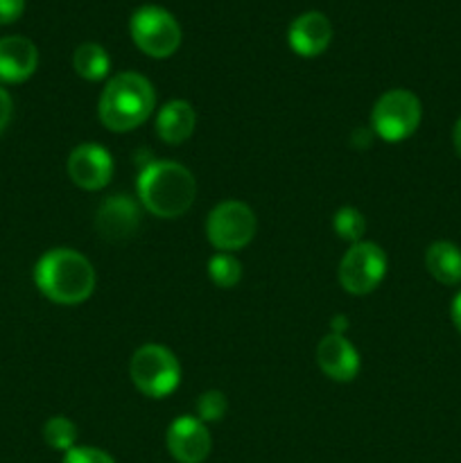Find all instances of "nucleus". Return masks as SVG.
<instances>
[{
	"label": "nucleus",
	"instance_id": "1a4fd4ad",
	"mask_svg": "<svg viewBox=\"0 0 461 463\" xmlns=\"http://www.w3.org/2000/svg\"><path fill=\"white\" fill-rule=\"evenodd\" d=\"M68 176L81 190H102L113 176V158L108 149L95 143H81L68 156Z\"/></svg>",
	"mask_w": 461,
	"mask_h": 463
},
{
	"label": "nucleus",
	"instance_id": "39448f33",
	"mask_svg": "<svg viewBox=\"0 0 461 463\" xmlns=\"http://www.w3.org/2000/svg\"><path fill=\"white\" fill-rule=\"evenodd\" d=\"M129 30L136 48L152 59L172 57L181 45L179 21L158 5H143L136 9Z\"/></svg>",
	"mask_w": 461,
	"mask_h": 463
},
{
	"label": "nucleus",
	"instance_id": "ddd939ff",
	"mask_svg": "<svg viewBox=\"0 0 461 463\" xmlns=\"http://www.w3.org/2000/svg\"><path fill=\"white\" fill-rule=\"evenodd\" d=\"M289 48L298 57H319L333 41V25L321 12H306L292 21L287 30Z\"/></svg>",
	"mask_w": 461,
	"mask_h": 463
},
{
	"label": "nucleus",
	"instance_id": "a211bd4d",
	"mask_svg": "<svg viewBox=\"0 0 461 463\" xmlns=\"http://www.w3.org/2000/svg\"><path fill=\"white\" fill-rule=\"evenodd\" d=\"M208 276L217 288L230 289L242 280V265L233 253L220 251L208 260Z\"/></svg>",
	"mask_w": 461,
	"mask_h": 463
},
{
	"label": "nucleus",
	"instance_id": "aec40b11",
	"mask_svg": "<svg viewBox=\"0 0 461 463\" xmlns=\"http://www.w3.org/2000/svg\"><path fill=\"white\" fill-rule=\"evenodd\" d=\"M333 229L337 233V238L355 244L362 242V235L366 233V220L357 208L343 206L333 215Z\"/></svg>",
	"mask_w": 461,
	"mask_h": 463
},
{
	"label": "nucleus",
	"instance_id": "9d476101",
	"mask_svg": "<svg viewBox=\"0 0 461 463\" xmlns=\"http://www.w3.org/2000/svg\"><path fill=\"white\" fill-rule=\"evenodd\" d=\"M167 450L179 463H203L212 450V439L206 423L197 416H181L167 428Z\"/></svg>",
	"mask_w": 461,
	"mask_h": 463
},
{
	"label": "nucleus",
	"instance_id": "9b49d317",
	"mask_svg": "<svg viewBox=\"0 0 461 463\" xmlns=\"http://www.w3.org/2000/svg\"><path fill=\"white\" fill-rule=\"evenodd\" d=\"M140 226V206L129 194H111L104 199L95 215V229L108 242L134 238Z\"/></svg>",
	"mask_w": 461,
	"mask_h": 463
},
{
	"label": "nucleus",
	"instance_id": "2eb2a0df",
	"mask_svg": "<svg viewBox=\"0 0 461 463\" xmlns=\"http://www.w3.org/2000/svg\"><path fill=\"white\" fill-rule=\"evenodd\" d=\"M197 111L188 99H170L158 109L156 134L163 143L181 145L194 134Z\"/></svg>",
	"mask_w": 461,
	"mask_h": 463
},
{
	"label": "nucleus",
	"instance_id": "6e6552de",
	"mask_svg": "<svg viewBox=\"0 0 461 463\" xmlns=\"http://www.w3.org/2000/svg\"><path fill=\"white\" fill-rule=\"evenodd\" d=\"M387 274V253L375 242L351 244L339 262V283L353 297L371 294Z\"/></svg>",
	"mask_w": 461,
	"mask_h": 463
},
{
	"label": "nucleus",
	"instance_id": "423d86ee",
	"mask_svg": "<svg viewBox=\"0 0 461 463\" xmlns=\"http://www.w3.org/2000/svg\"><path fill=\"white\" fill-rule=\"evenodd\" d=\"M420 118V99L411 90L393 89L375 102L371 111V129L387 143H400L419 129Z\"/></svg>",
	"mask_w": 461,
	"mask_h": 463
},
{
	"label": "nucleus",
	"instance_id": "f257e3e1",
	"mask_svg": "<svg viewBox=\"0 0 461 463\" xmlns=\"http://www.w3.org/2000/svg\"><path fill=\"white\" fill-rule=\"evenodd\" d=\"M138 199L143 208L161 220L185 215L197 199V179L176 161H152L138 175Z\"/></svg>",
	"mask_w": 461,
	"mask_h": 463
},
{
	"label": "nucleus",
	"instance_id": "20e7f679",
	"mask_svg": "<svg viewBox=\"0 0 461 463\" xmlns=\"http://www.w3.org/2000/svg\"><path fill=\"white\" fill-rule=\"evenodd\" d=\"M134 387L147 398H167L181 383V364L170 348L145 344L134 353L129 364Z\"/></svg>",
	"mask_w": 461,
	"mask_h": 463
},
{
	"label": "nucleus",
	"instance_id": "6ab92c4d",
	"mask_svg": "<svg viewBox=\"0 0 461 463\" xmlns=\"http://www.w3.org/2000/svg\"><path fill=\"white\" fill-rule=\"evenodd\" d=\"M43 439L52 450H72L77 443V425L66 416H54L43 425Z\"/></svg>",
	"mask_w": 461,
	"mask_h": 463
},
{
	"label": "nucleus",
	"instance_id": "a878e982",
	"mask_svg": "<svg viewBox=\"0 0 461 463\" xmlns=\"http://www.w3.org/2000/svg\"><path fill=\"white\" fill-rule=\"evenodd\" d=\"M348 328V319L343 315L333 317V335H343Z\"/></svg>",
	"mask_w": 461,
	"mask_h": 463
},
{
	"label": "nucleus",
	"instance_id": "f3484780",
	"mask_svg": "<svg viewBox=\"0 0 461 463\" xmlns=\"http://www.w3.org/2000/svg\"><path fill=\"white\" fill-rule=\"evenodd\" d=\"M72 66L81 80L102 81L111 71V59L99 43H81L72 54Z\"/></svg>",
	"mask_w": 461,
	"mask_h": 463
},
{
	"label": "nucleus",
	"instance_id": "b1692460",
	"mask_svg": "<svg viewBox=\"0 0 461 463\" xmlns=\"http://www.w3.org/2000/svg\"><path fill=\"white\" fill-rule=\"evenodd\" d=\"M12 113H14V102H12V95L0 86V134L7 129L9 120H12Z\"/></svg>",
	"mask_w": 461,
	"mask_h": 463
},
{
	"label": "nucleus",
	"instance_id": "f8f14e48",
	"mask_svg": "<svg viewBox=\"0 0 461 463\" xmlns=\"http://www.w3.org/2000/svg\"><path fill=\"white\" fill-rule=\"evenodd\" d=\"M316 364L333 383H351L360 373V353L343 335H325L316 346Z\"/></svg>",
	"mask_w": 461,
	"mask_h": 463
},
{
	"label": "nucleus",
	"instance_id": "bb28decb",
	"mask_svg": "<svg viewBox=\"0 0 461 463\" xmlns=\"http://www.w3.org/2000/svg\"><path fill=\"white\" fill-rule=\"evenodd\" d=\"M452 143H455L456 154H459V158H461V118L456 120L455 129H452Z\"/></svg>",
	"mask_w": 461,
	"mask_h": 463
},
{
	"label": "nucleus",
	"instance_id": "412c9836",
	"mask_svg": "<svg viewBox=\"0 0 461 463\" xmlns=\"http://www.w3.org/2000/svg\"><path fill=\"white\" fill-rule=\"evenodd\" d=\"M226 410H229V401L221 392L211 389V392H203L197 401V419L202 423H217V420L224 419Z\"/></svg>",
	"mask_w": 461,
	"mask_h": 463
},
{
	"label": "nucleus",
	"instance_id": "4468645a",
	"mask_svg": "<svg viewBox=\"0 0 461 463\" xmlns=\"http://www.w3.org/2000/svg\"><path fill=\"white\" fill-rule=\"evenodd\" d=\"M39 66V50L25 36H3L0 39V81L21 84L30 80Z\"/></svg>",
	"mask_w": 461,
	"mask_h": 463
},
{
	"label": "nucleus",
	"instance_id": "f03ea898",
	"mask_svg": "<svg viewBox=\"0 0 461 463\" xmlns=\"http://www.w3.org/2000/svg\"><path fill=\"white\" fill-rule=\"evenodd\" d=\"M34 283L57 306H80L93 294L95 269L75 249H50L36 262Z\"/></svg>",
	"mask_w": 461,
	"mask_h": 463
},
{
	"label": "nucleus",
	"instance_id": "0eeeda50",
	"mask_svg": "<svg viewBox=\"0 0 461 463\" xmlns=\"http://www.w3.org/2000/svg\"><path fill=\"white\" fill-rule=\"evenodd\" d=\"M258 229L251 208L238 199L217 203L206 220V238L220 251H240L253 240Z\"/></svg>",
	"mask_w": 461,
	"mask_h": 463
},
{
	"label": "nucleus",
	"instance_id": "dca6fc26",
	"mask_svg": "<svg viewBox=\"0 0 461 463\" xmlns=\"http://www.w3.org/2000/svg\"><path fill=\"white\" fill-rule=\"evenodd\" d=\"M425 267L438 283H461V249L446 240H438V242L429 244L425 251Z\"/></svg>",
	"mask_w": 461,
	"mask_h": 463
},
{
	"label": "nucleus",
	"instance_id": "5701e85b",
	"mask_svg": "<svg viewBox=\"0 0 461 463\" xmlns=\"http://www.w3.org/2000/svg\"><path fill=\"white\" fill-rule=\"evenodd\" d=\"M25 12V0H0V25L18 21Z\"/></svg>",
	"mask_w": 461,
	"mask_h": 463
},
{
	"label": "nucleus",
	"instance_id": "7ed1b4c3",
	"mask_svg": "<svg viewBox=\"0 0 461 463\" xmlns=\"http://www.w3.org/2000/svg\"><path fill=\"white\" fill-rule=\"evenodd\" d=\"M156 109V90L140 72L111 77L99 95L98 116L108 131L125 134L143 125Z\"/></svg>",
	"mask_w": 461,
	"mask_h": 463
},
{
	"label": "nucleus",
	"instance_id": "393cba45",
	"mask_svg": "<svg viewBox=\"0 0 461 463\" xmlns=\"http://www.w3.org/2000/svg\"><path fill=\"white\" fill-rule=\"evenodd\" d=\"M450 315H452V324H455V328L461 333V292L452 298Z\"/></svg>",
	"mask_w": 461,
	"mask_h": 463
},
{
	"label": "nucleus",
	"instance_id": "4be33fe9",
	"mask_svg": "<svg viewBox=\"0 0 461 463\" xmlns=\"http://www.w3.org/2000/svg\"><path fill=\"white\" fill-rule=\"evenodd\" d=\"M61 463H116V459L99 448L75 446L72 450L63 452Z\"/></svg>",
	"mask_w": 461,
	"mask_h": 463
}]
</instances>
